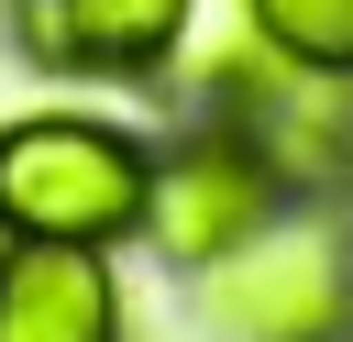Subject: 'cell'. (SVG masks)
Instances as JSON below:
<instances>
[{
	"label": "cell",
	"instance_id": "obj_1",
	"mask_svg": "<svg viewBox=\"0 0 353 342\" xmlns=\"http://www.w3.org/2000/svg\"><path fill=\"white\" fill-rule=\"evenodd\" d=\"M199 320L221 342H353V221L342 199H287L221 265H199Z\"/></svg>",
	"mask_w": 353,
	"mask_h": 342
},
{
	"label": "cell",
	"instance_id": "obj_2",
	"mask_svg": "<svg viewBox=\"0 0 353 342\" xmlns=\"http://www.w3.org/2000/svg\"><path fill=\"white\" fill-rule=\"evenodd\" d=\"M143 188H154V154L121 132V121H88V110H33L0 132V232L11 243H121L143 232Z\"/></svg>",
	"mask_w": 353,
	"mask_h": 342
},
{
	"label": "cell",
	"instance_id": "obj_3",
	"mask_svg": "<svg viewBox=\"0 0 353 342\" xmlns=\"http://www.w3.org/2000/svg\"><path fill=\"white\" fill-rule=\"evenodd\" d=\"M287 210V188H276V165L232 132V121H210V132H188L165 165H154V188H143V232H154V254L165 265H221L243 232H265Z\"/></svg>",
	"mask_w": 353,
	"mask_h": 342
},
{
	"label": "cell",
	"instance_id": "obj_4",
	"mask_svg": "<svg viewBox=\"0 0 353 342\" xmlns=\"http://www.w3.org/2000/svg\"><path fill=\"white\" fill-rule=\"evenodd\" d=\"M11 33L33 66H88V77H154L188 44V0H11Z\"/></svg>",
	"mask_w": 353,
	"mask_h": 342
},
{
	"label": "cell",
	"instance_id": "obj_5",
	"mask_svg": "<svg viewBox=\"0 0 353 342\" xmlns=\"http://www.w3.org/2000/svg\"><path fill=\"white\" fill-rule=\"evenodd\" d=\"M0 342H121L99 243H0Z\"/></svg>",
	"mask_w": 353,
	"mask_h": 342
},
{
	"label": "cell",
	"instance_id": "obj_6",
	"mask_svg": "<svg viewBox=\"0 0 353 342\" xmlns=\"http://www.w3.org/2000/svg\"><path fill=\"white\" fill-rule=\"evenodd\" d=\"M243 33L309 77H353V0H243Z\"/></svg>",
	"mask_w": 353,
	"mask_h": 342
}]
</instances>
